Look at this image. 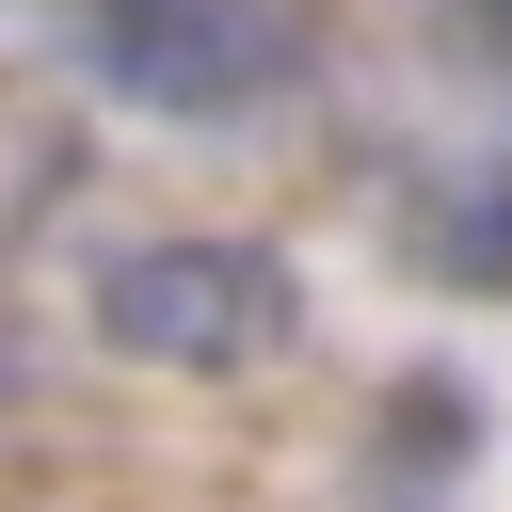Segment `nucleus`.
Masks as SVG:
<instances>
[{"label":"nucleus","mask_w":512,"mask_h":512,"mask_svg":"<svg viewBox=\"0 0 512 512\" xmlns=\"http://www.w3.org/2000/svg\"><path fill=\"white\" fill-rule=\"evenodd\" d=\"M96 320H112V352H144V368H256V352L304 336V288H288V256H256V240H144V256L96 272Z\"/></svg>","instance_id":"obj_1"},{"label":"nucleus","mask_w":512,"mask_h":512,"mask_svg":"<svg viewBox=\"0 0 512 512\" xmlns=\"http://www.w3.org/2000/svg\"><path fill=\"white\" fill-rule=\"evenodd\" d=\"M96 64L160 112H240L272 64H288V16L272 0H80Z\"/></svg>","instance_id":"obj_2"}]
</instances>
